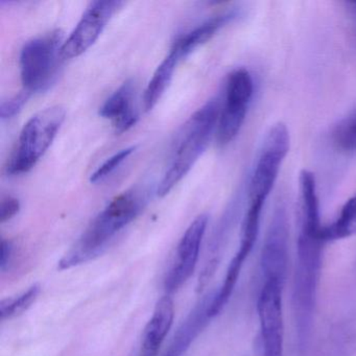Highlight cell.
Returning a JSON list of instances; mask_svg holds the SVG:
<instances>
[{
    "mask_svg": "<svg viewBox=\"0 0 356 356\" xmlns=\"http://www.w3.org/2000/svg\"><path fill=\"white\" fill-rule=\"evenodd\" d=\"M220 112L218 102L210 99L183 126L176 143L172 164L158 186L159 197L168 195L201 157L218 127Z\"/></svg>",
    "mask_w": 356,
    "mask_h": 356,
    "instance_id": "3",
    "label": "cell"
},
{
    "mask_svg": "<svg viewBox=\"0 0 356 356\" xmlns=\"http://www.w3.org/2000/svg\"><path fill=\"white\" fill-rule=\"evenodd\" d=\"M253 93V78L247 70L239 68L229 74L225 90V104L216 127L218 145H228L237 136L245 122Z\"/></svg>",
    "mask_w": 356,
    "mask_h": 356,
    "instance_id": "7",
    "label": "cell"
},
{
    "mask_svg": "<svg viewBox=\"0 0 356 356\" xmlns=\"http://www.w3.org/2000/svg\"><path fill=\"white\" fill-rule=\"evenodd\" d=\"M236 15V12L232 11L216 16L178 39L177 42H175L174 47L180 54L181 59L187 57L195 49L210 40L220 29L224 28L231 20L234 19Z\"/></svg>",
    "mask_w": 356,
    "mask_h": 356,
    "instance_id": "17",
    "label": "cell"
},
{
    "mask_svg": "<svg viewBox=\"0 0 356 356\" xmlns=\"http://www.w3.org/2000/svg\"><path fill=\"white\" fill-rule=\"evenodd\" d=\"M65 116L66 110L58 105L41 110L28 120L8 162V175L24 174L36 165L57 136Z\"/></svg>",
    "mask_w": 356,
    "mask_h": 356,
    "instance_id": "4",
    "label": "cell"
},
{
    "mask_svg": "<svg viewBox=\"0 0 356 356\" xmlns=\"http://www.w3.org/2000/svg\"><path fill=\"white\" fill-rule=\"evenodd\" d=\"M332 140L341 151L347 153L356 152V109L335 126Z\"/></svg>",
    "mask_w": 356,
    "mask_h": 356,
    "instance_id": "20",
    "label": "cell"
},
{
    "mask_svg": "<svg viewBox=\"0 0 356 356\" xmlns=\"http://www.w3.org/2000/svg\"><path fill=\"white\" fill-rule=\"evenodd\" d=\"M63 34L54 31L28 41L20 53V76L24 90L42 92L49 88L63 61L61 49Z\"/></svg>",
    "mask_w": 356,
    "mask_h": 356,
    "instance_id": "5",
    "label": "cell"
},
{
    "mask_svg": "<svg viewBox=\"0 0 356 356\" xmlns=\"http://www.w3.org/2000/svg\"><path fill=\"white\" fill-rule=\"evenodd\" d=\"M39 293H40V286L38 284H34L17 297L3 300L0 304L1 320H10L24 314L36 301Z\"/></svg>",
    "mask_w": 356,
    "mask_h": 356,
    "instance_id": "19",
    "label": "cell"
},
{
    "mask_svg": "<svg viewBox=\"0 0 356 356\" xmlns=\"http://www.w3.org/2000/svg\"><path fill=\"white\" fill-rule=\"evenodd\" d=\"M208 220L207 214H201L195 218L183 234L177 249L176 259L164 280L166 295L178 291L195 272Z\"/></svg>",
    "mask_w": 356,
    "mask_h": 356,
    "instance_id": "12",
    "label": "cell"
},
{
    "mask_svg": "<svg viewBox=\"0 0 356 356\" xmlns=\"http://www.w3.org/2000/svg\"><path fill=\"white\" fill-rule=\"evenodd\" d=\"M31 93L24 90L19 95H15L8 101L3 102L0 106V116L1 120H10L16 114L22 111V107L26 103V99L30 97Z\"/></svg>",
    "mask_w": 356,
    "mask_h": 356,
    "instance_id": "22",
    "label": "cell"
},
{
    "mask_svg": "<svg viewBox=\"0 0 356 356\" xmlns=\"http://www.w3.org/2000/svg\"><path fill=\"white\" fill-rule=\"evenodd\" d=\"M134 82L126 81L99 109V115L112 122L116 133L126 132L138 120V114L134 108Z\"/></svg>",
    "mask_w": 356,
    "mask_h": 356,
    "instance_id": "14",
    "label": "cell"
},
{
    "mask_svg": "<svg viewBox=\"0 0 356 356\" xmlns=\"http://www.w3.org/2000/svg\"><path fill=\"white\" fill-rule=\"evenodd\" d=\"M141 199L132 191L114 197L91 222L78 243L59 261L60 270L86 264L103 253L108 243L141 211Z\"/></svg>",
    "mask_w": 356,
    "mask_h": 356,
    "instance_id": "2",
    "label": "cell"
},
{
    "mask_svg": "<svg viewBox=\"0 0 356 356\" xmlns=\"http://www.w3.org/2000/svg\"><path fill=\"white\" fill-rule=\"evenodd\" d=\"M285 283L264 280L257 298L262 356H284L283 289Z\"/></svg>",
    "mask_w": 356,
    "mask_h": 356,
    "instance_id": "8",
    "label": "cell"
},
{
    "mask_svg": "<svg viewBox=\"0 0 356 356\" xmlns=\"http://www.w3.org/2000/svg\"><path fill=\"white\" fill-rule=\"evenodd\" d=\"M181 57L176 47H172L170 54L164 58L163 61L154 72L153 78L149 81L143 95V106L145 111H151L172 82V76Z\"/></svg>",
    "mask_w": 356,
    "mask_h": 356,
    "instance_id": "16",
    "label": "cell"
},
{
    "mask_svg": "<svg viewBox=\"0 0 356 356\" xmlns=\"http://www.w3.org/2000/svg\"><path fill=\"white\" fill-rule=\"evenodd\" d=\"M216 291L199 300L175 333L163 356H183L212 320L210 309Z\"/></svg>",
    "mask_w": 356,
    "mask_h": 356,
    "instance_id": "13",
    "label": "cell"
},
{
    "mask_svg": "<svg viewBox=\"0 0 356 356\" xmlns=\"http://www.w3.org/2000/svg\"><path fill=\"white\" fill-rule=\"evenodd\" d=\"M289 220L283 204L275 208L260 256L261 280L285 283L289 268Z\"/></svg>",
    "mask_w": 356,
    "mask_h": 356,
    "instance_id": "11",
    "label": "cell"
},
{
    "mask_svg": "<svg viewBox=\"0 0 356 356\" xmlns=\"http://www.w3.org/2000/svg\"><path fill=\"white\" fill-rule=\"evenodd\" d=\"M323 227L300 225L293 270V306L296 343L300 355L308 351L314 332L325 241Z\"/></svg>",
    "mask_w": 356,
    "mask_h": 356,
    "instance_id": "1",
    "label": "cell"
},
{
    "mask_svg": "<svg viewBox=\"0 0 356 356\" xmlns=\"http://www.w3.org/2000/svg\"><path fill=\"white\" fill-rule=\"evenodd\" d=\"M124 5L122 1L116 0L93 1L62 45L61 57L63 61L80 57L88 51L101 36L112 16Z\"/></svg>",
    "mask_w": 356,
    "mask_h": 356,
    "instance_id": "10",
    "label": "cell"
},
{
    "mask_svg": "<svg viewBox=\"0 0 356 356\" xmlns=\"http://www.w3.org/2000/svg\"><path fill=\"white\" fill-rule=\"evenodd\" d=\"M20 203L16 197L8 195L0 203V222L1 224L11 220L19 212Z\"/></svg>",
    "mask_w": 356,
    "mask_h": 356,
    "instance_id": "23",
    "label": "cell"
},
{
    "mask_svg": "<svg viewBox=\"0 0 356 356\" xmlns=\"http://www.w3.org/2000/svg\"><path fill=\"white\" fill-rule=\"evenodd\" d=\"M264 206V202L250 201L249 208H248L247 213L243 218V227H241L238 249L229 264L222 285L220 289H216V293H214L211 309H210V314L213 318L220 314L230 300L243 266H245L250 254L253 251L254 245H255L258 234H259L260 220H261Z\"/></svg>",
    "mask_w": 356,
    "mask_h": 356,
    "instance_id": "9",
    "label": "cell"
},
{
    "mask_svg": "<svg viewBox=\"0 0 356 356\" xmlns=\"http://www.w3.org/2000/svg\"><path fill=\"white\" fill-rule=\"evenodd\" d=\"M136 149V147H127V149H122L118 153L114 154L109 159L106 160L90 177L91 183H99L103 181L104 179L109 177L133 152Z\"/></svg>",
    "mask_w": 356,
    "mask_h": 356,
    "instance_id": "21",
    "label": "cell"
},
{
    "mask_svg": "<svg viewBox=\"0 0 356 356\" xmlns=\"http://www.w3.org/2000/svg\"><path fill=\"white\" fill-rule=\"evenodd\" d=\"M289 132L282 122L274 124L262 143L261 149L250 182V201L266 203L281 165L289 151Z\"/></svg>",
    "mask_w": 356,
    "mask_h": 356,
    "instance_id": "6",
    "label": "cell"
},
{
    "mask_svg": "<svg viewBox=\"0 0 356 356\" xmlns=\"http://www.w3.org/2000/svg\"><path fill=\"white\" fill-rule=\"evenodd\" d=\"M354 234H356V193L343 204L337 220L323 227L322 230L325 243L341 241Z\"/></svg>",
    "mask_w": 356,
    "mask_h": 356,
    "instance_id": "18",
    "label": "cell"
},
{
    "mask_svg": "<svg viewBox=\"0 0 356 356\" xmlns=\"http://www.w3.org/2000/svg\"><path fill=\"white\" fill-rule=\"evenodd\" d=\"M174 316V301L170 295L163 296L156 304L153 316L143 330L139 356H158L172 328Z\"/></svg>",
    "mask_w": 356,
    "mask_h": 356,
    "instance_id": "15",
    "label": "cell"
},
{
    "mask_svg": "<svg viewBox=\"0 0 356 356\" xmlns=\"http://www.w3.org/2000/svg\"><path fill=\"white\" fill-rule=\"evenodd\" d=\"M14 254V245L12 241L3 239L1 241V256H0V268L6 272L10 268Z\"/></svg>",
    "mask_w": 356,
    "mask_h": 356,
    "instance_id": "24",
    "label": "cell"
}]
</instances>
